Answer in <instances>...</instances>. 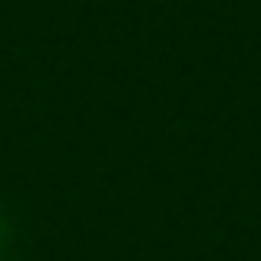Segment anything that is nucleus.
Here are the masks:
<instances>
[]
</instances>
